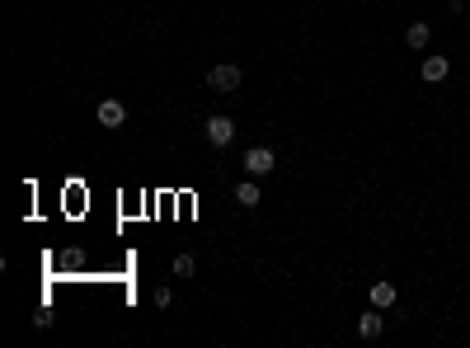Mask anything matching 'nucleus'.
Masks as SVG:
<instances>
[{"mask_svg":"<svg viewBox=\"0 0 470 348\" xmlns=\"http://www.w3.org/2000/svg\"><path fill=\"white\" fill-rule=\"evenodd\" d=\"M240 165H245V174H254V179H264V174H273V169H278V156H273L269 146H249Z\"/></svg>","mask_w":470,"mask_h":348,"instance_id":"f03ea898","label":"nucleus"},{"mask_svg":"<svg viewBox=\"0 0 470 348\" xmlns=\"http://www.w3.org/2000/svg\"><path fill=\"white\" fill-rule=\"evenodd\" d=\"M207 90H216V94H235V90H240V66H231V61L212 66V71H207Z\"/></svg>","mask_w":470,"mask_h":348,"instance_id":"f257e3e1","label":"nucleus"},{"mask_svg":"<svg viewBox=\"0 0 470 348\" xmlns=\"http://www.w3.org/2000/svg\"><path fill=\"white\" fill-rule=\"evenodd\" d=\"M428 38H433V34H428V24H409V29H404V43L414 47V52H424Z\"/></svg>","mask_w":470,"mask_h":348,"instance_id":"1a4fd4ad","label":"nucleus"},{"mask_svg":"<svg viewBox=\"0 0 470 348\" xmlns=\"http://www.w3.org/2000/svg\"><path fill=\"white\" fill-rule=\"evenodd\" d=\"M169 269H174V278H193V273H198V259H193V254H174Z\"/></svg>","mask_w":470,"mask_h":348,"instance_id":"9d476101","label":"nucleus"},{"mask_svg":"<svg viewBox=\"0 0 470 348\" xmlns=\"http://www.w3.org/2000/svg\"><path fill=\"white\" fill-rule=\"evenodd\" d=\"M151 302H156V306H160V311H165V306H169V302H174V292H169V287H156V292H151Z\"/></svg>","mask_w":470,"mask_h":348,"instance_id":"9b49d317","label":"nucleus"},{"mask_svg":"<svg viewBox=\"0 0 470 348\" xmlns=\"http://www.w3.org/2000/svg\"><path fill=\"white\" fill-rule=\"evenodd\" d=\"M94 118H99V127H123L127 123V109H123V99H99Z\"/></svg>","mask_w":470,"mask_h":348,"instance_id":"20e7f679","label":"nucleus"},{"mask_svg":"<svg viewBox=\"0 0 470 348\" xmlns=\"http://www.w3.org/2000/svg\"><path fill=\"white\" fill-rule=\"evenodd\" d=\"M381 329H386V320H381V306H371L367 315H358V334H362V339H381Z\"/></svg>","mask_w":470,"mask_h":348,"instance_id":"423d86ee","label":"nucleus"},{"mask_svg":"<svg viewBox=\"0 0 470 348\" xmlns=\"http://www.w3.org/2000/svg\"><path fill=\"white\" fill-rule=\"evenodd\" d=\"M235 202H240V207H259V202H264V193H259L254 174H249L245 184H235Z\"/></svg>","mask_w":470,"mask_h":348,"instance_id":"6e6552de","label":"nucleus"},{"mask_svg":"<svg viewBox=\"0 0 470 348\" xmlns=\"http://www.w3.org/2000/svg\"><path fill=\"white\" fill-rule=\"evenodd\" d=\"M419 76H424L428 85H437V80H447V76H451V61L433 52V56H424V71H419Z\"/></svg>","mask_w":470,"mask_h":348,"instance_id":"39448f33","label":"nucleus"},{"mask_svg":"<svg viewBox=\"0 0 470 348\" xmlns=\"http://www.w3.org/2000/svg\"><path fill=\"white\" fill-rule=\"evenodd\" d=\"M371 306H381V311H391V306H395V297H400V292H395V282H386V278H381V282H371Z\"/></svg>","mask_w":470,"mask_h":348,"instance_id":"0eeeda50","label":"nucleus"},{"mask_svg":"<svg viewBox=\"0 0 470 348\" xmlns=\"http://www.w3.org/2000/svg\"><path fill=\"white\" fill-rule=\"evenodd\" d=\"M202 136H207V146H216V151L231 146V141H235V118H226V113L207 118V132H202Z\"/></svg>","mask_w":470,"mask_h":348,"instance_id":"7ed1b4c3","label":"nucleus"}]
</instances>
